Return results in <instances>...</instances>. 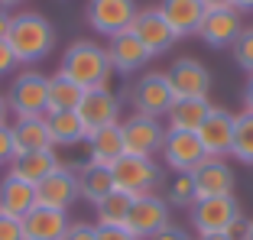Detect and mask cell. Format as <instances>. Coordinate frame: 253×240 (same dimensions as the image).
<instances>
[{
	"label": "cell",
	"mask_w": 253,
	"mask_h": 240,
	"mask_svg": "<svg viewBox=\"0 0 253 240\" xmlns=\"http://www.w3.org/2000/svg\"><path fill=\"white\" fill-rule=\"evenodd\" d=\"M59 72L65 78H72L78 88L91 91V88H107L111 84V59H107V49L94 39H75L72 45L62 55Z\"/></svg>",
	"instance_id": "obj_1"
},
{
	"label": "cell",
	"mask_w": 253,
	"mask_h": 240,
	"mask_svg": "<svg viewBox=\"0 0 253 240\" xmlns=\"http://www.w3.org/2000/svg\"><path fill=\"white\" fill-rule=\"evenodd\" d=\"M7 42L13 49L16 62H39L52 52L55 45V26L45 20L36 10H23V13H13V23H10Z\"/></svg>",
	"instance_id": "obj_2"
},
{
	"label": "cell",
	"mask_w": 253,
	"mask_h": 240,
	"mask_svg": "<svg viewBox=\"0 0 253 240\" xmlns=\"http://www.w3.org/2000/svg\"><path fill=\"white\" fill-rule=\"evenodd\" d=\"M111 175H114V188H117V192H126L130 198L153 195V192L163 185V169H159L153 159L126 156V153L111 165Z\"/></svg>",
	"instance_id": "obj_3"
},
{
	"label": "cell",
	"mask_w": 253,
	"mask_h": 240,
	"mask_svg": "<svg viewBox=\"0 0 253 240\" xmlns=\"http://www.w3.org/2000/svg\"><path fill=\"white\" fill-rule=\"evenodd\" d=\"M237 221H244L240 204L234 195L221 198H201L192 208V227L198 231V237H211V234H231L237 227Z\"/></svg>",
	"instance_id": "obj_4"
},
{
	"label": "cell",
	"mask_w": 253,
	"mask_h": 240,
	"mask_svg": "<svg viewBox=\"0 0 253 240\" xmlns=\"http://www.w3.org/2000/svg\"><path fill=\"white\" fill-rule=\"evenodd\" d=\"M10 114L16 117H45V101H49V75L42 72H20L7 91Z\"/></svg>",
	"instance_id": "obj_5"
},
{
	"label": "cell",
	"mask_w": 253,
	"mask_h": 240,
	"mask_svg": "<svg viewBox=\"0 0 253 240\" xmlns=\"http://www.w3.org/2000/svg\"><path fill=\"white\" fill-rule=\"evenodd\" d=\"M120 133H124V153L126 156L153 159L156 153H163L166 127H163V120H156V117L133 114V117L120 120Z\"/></svg>",
	"instance_id": "obj_6"
},
{
	"label": "cell",
	"mask_w": 253,
	"mask_h": 240,
	"mask_svg": "<svg viewBox=\"0 0 253 240\" xmlns=\"http://www.w3.org/2000/svg\"><path fill=\"white\" fill-rule=\"evenodd\" d=\"M172 224V208L163 195H140L130 204V214H126V231L133 234L136 240H153L159 231Z\"/></svg>",
	"instance_id": "obj_7"
},
{
	"label": "cell",
	"mask_w": 253,
	"mask_h": 240,
	"mask_svg": "<svg viewBox=\"0 0 253 240\" xmlns=\"http://www.w3.org/2000/svg\"><path fill=\"white\" fill-rule=\"evenodd\" d=\"M88 26L101 36L114 39L120 33H126L136 20V0H88L84 7Z\"/></svg>",
	"instance_id": "obj_8"
},
{
	"label": "cell",
	"mask_w": 253,
	"mask_h": 240,
	"mask_svg": "<svg viewBox=\"0 0 253 240\" xmlns=\"http://www.w3.org/2000/svg\"><path fill=\"white\" fill-rule=\"evenodd\" d=\"M130 101H133L136 114H143V117H156V120L166 117L169 107L175 104L169 75L166 72H146V75H140V81L130 91Z\"/></svg>",
	"instance_id": "obj_9"
},
{
	"label": "cell",
	"mask_w": 253,
	"mask_h": 240,
	"mask_svg": "<svg viewBox=\"0 0 253 240\" xmlns=\"http://www.w3.org/2000/svg\"><path fill=\"white\" fill-rule=\"evenodd\" d=\"M75 114L82 117L84 130H88V136H91V133H97V130L117 127L120 123V98L111 88H91V91H84V98H82V104H78Z\"/></svg>",
	"instance_id": "obj_10"
},
{
	"label": "cell",
	"mask_w": 253,
	"mask_h": 240,
	"mask_svg": "<svg viewBox=\"0 0 253 240\" xmlns=\"http://www.w3.org/2000/svg\"><path fill=\"white\" fill-rule=\"evenodd\" d=\"M163 159L166 165H169L172 172H195L205 159H208V153H205V146H201L198 133H188V130H169L166 127V143H163Z\"/></svg>",
	"instance_id": "obj_11"
},
{
	"label": "cell",
	"mask_w": 253,
	"mask_h": 240,
	"mask_svg": "<svg viewBox=\"0 0 253 240\" xmlns=\"http://www.w3.org/2000/svg\"><path fill=\"white\" fill-rule=\"evenodd\" d=\"M130 33L140 39L143 49H146L153 59H156V55H166L172 45H175V39H179L175 33H172V26L163 20L159 7L136 10V20H133V26H130Z\"/></svg>",
	"instance_id": "obj_12"
},
{
	"label": "cell",
	"mask_w": 253,
	"mask_h": 240,
	"mask_svg": "<svg viewBox=\"0 0 253 240\" xmlns=\"http://www.w3.org/2000/svg\"><path fill=\"white\" fill-rule=\"evenodd\" d=\"M169 84L175 101L179 98H208L211 91V72L198 59H175L169 65Z\"/></svg>",
	"instance_id": "obj_13"
},
{
	"label": "cell",
	"mask_w": 253,
	"mask_h": 240,
	"mask_svg": "<svg viewBox=\"0 0 253 240\" xmlns=\"http://www.w3.org/2000/svg\"><path fill=\"white\" fill-rule=\"evenodd\" d=\"M75 201H78V175L68 165H59L49 179L36 185V204H42V208H55L68 214Z\"/></svg>",
	"instance_id": "obj_14"
},
{
	"label": "cell",
	"mask_w": 253,
	"mask_h": 240,
	"mask_svg": "<svg viewBox=\"0 0 253 240\" xmlns=\"http://www.w3.org/2000/svg\"><path fill=\"white\" fill-rule=\"evenodd\" d=\"M234 117L237 114L224 111V107H214L208 114V120L198 127V140L208 153V159H224L231 156V143H234Z\"/></svg>",
	"instance_id": "obj_15"
},
{
	"label": "cell",
	"mask_w": 253,
	"mask_h": 240,
	"mask_svg": "<svg viewBox=\"0 0 253 240\" xmlns=\"http://www.w3.org/2000/svg\"><path fill=\"white\" fill-rule=\"evenodd\" d=\"M244 33L237 10H217V13H205L198 23V36L205 39V45L211 49H231L237 42V36Z\"/></svg>",
	"instance_id": "obj_16"
},
{
	"label": "cell",
	"mask_w": 253,
	"mask_h": 240,
	"mask_svg": "<svg viewBox=\"0 0 253 240\" xmlns=\"http://www.w3.org/2000/svg\"><path fill=\"white\" fill-rule=\"evenodd\" d=\"M68 214L55 208H42L36 204L33 211L23 214V240H62L68 231Z\"/></svg>",
	"instance_id": "obj_17"
},
{
	"label": "cell",
	"mask_w": 253,
	"mask_h": 240,
	"mask_svg": "<svg viewBox=\"0 0 253 240\" xmlns=\"http://www.w3.org/2000/svg\"><path fill=\"white\" fill-rule=\"evenodd\" d=\"M195 192L201 198H221V195H234V172L224 159H205L192 172Z\"/></svg>",
	"instance_id": "obj_18"
},
{
	"label": "cell",
	"mask_w": 253,
	"mask_h": 240,
	"mask_svg": "<svg viewBox=\"0 0 253 240\" xmlns=\"http://www.w3.org/2000/svg\"><path fill=\"white\" fill-rule=\"evenodd\" d=\"M104 49H107V59H111V68L120 72V75H133V72H140V68L153 59V55L143 49V42L130 30L120 33V36H114Z\"/></svg>",
	"instance_id": "obj_19"
},
{
	"label": "cell",
	"mask_w": 253,
	"mask_h": 240,
	"mask_svg": "<svg viewBox=\"0 0 253 240\" xmlns=\"http://www.w3.org/2000/svg\"><path fill=\"white\" fill-rule=\"evenodd\" d=\"M62 165V159L55 156V150H39V153H16L13 162H10V175L30 182V185H39L42 179L55 172Z\"/></svg>",
	"instance_id": "obj_20"
},
{
	"label": "cell",
	"mask_w": 253,
	"mask_h": 240,
	"mask_svg": "<svg viewBox=\"0 0 253 240\" xmlns=\"http://www.w3.org/2000/svg\"><path fill=\"white\" fill-rule=\"evenodd\" d=\"M159 13H163V20L172 26V33L182 39V36L198 33L205 7H201V0H159Z\"/></svg>",
	"instance_id": "obj_21"
},
{
	"label": "cell",
	"mask_w": 253,
	"mask_h": 240,
	"mask_svg": "<svg viewBox=\"0 0 253 240\" xmlns=\"http://www.w3.org/2000/svg\"><path fill=\"white\" fill-rule=\"evenodd\" d=\"M33 208H36V185H30V182H23V179L7 172L0 179V211L23 221V214Z\"/></svg>",
	"instance_id": "obj_22"
},
{
	"label": "cell",
	"mask_w": 253,
	"mask_h": 240,
	"mask_svg": "<svg viewBox=\"0 0 253 240\" xmlns=\"http://www.w3.org/2000/svg\"><path fill=\"white\" fill-rule=\"evenodd\" d=\"M10 127H13L16 153L55 150V143H52V133H49V123H45V117H16Z\"/></svg>",
	"instance_id": "obj_23"
},
{
	"label": "cell",
	"mask_w": 253,
	"mask_h": 240,
	"mask_svg": "<svg viewBox=\"0 0 253 240\" xmlns=\"http://www.w3.org/2000/svg\"><path fill=\"white\" fill-rule=\"evenodd\" d=\"M214 111V104H208V98H179L169 107L166 120H169V130H188V133H198V127L208 120V114Z\"/></svg>",
	"instance_id": "obj_24"
},
{
	"label": "cell",
	"mask_w": 253,
	"mask_h": 240,
	"mask_svg": "<svg viewBox=\"0 0 253 240\" xmlns=\"http://www.w3.org/2000/svg\"><path fill=\"white\" fill-rule=\"evenodd\" d=\"M84 143H88V162L91 165H104V169H111V165L124 156V133H120V123L117 127H104V130H97V133H91Z\"/></svg>",
	"instance_id": "obj_25"
},
{
	"label": "cell",
	"mask_w": 253,
	"mask_h": 240,
	"mask_svg": "<svg viewBox=\"0 0 253 240\" xmlns=\"http://www.w3.org/2000/svg\"><path fill=\"white\" fill-rule=\"evenodd\" d=\"M75 175H78V198H84V201H91V204L104 201V198L114 192V175H111V169H104V165L84 162Z\"/></svg>",
	"instance_id": "obj_26"
},
{
	"label": "cell",
	"mask_w": 253,
	"mask_h": 240,
	"mask_svg": "<svg viewBox=\"0 0 253 240\" xmlns=\"http://www.w3.org/2000/svg\"><path fill=\"white\" fill-rule=\"evenodd\" d=\"M84 98V88L65 78L62 72L49 75V101H45V114H59V111H78Z\"/></svg>",
	"instance_id": "obj_27"
},
{
	"label": "cell",
	"mask_w": 253,
	"mask_h": 240,
	"mask_svg": "<svg viewBox=\"0 0 253 240\" xmlns=\"http://www.w3.org/2000/svg\"><path fill=\"white\" fill-rule=\"evenodd\" d=\"M45 123H49V133H52L55 146H75V143L88 140V130H84L82 117L75 111H59V114H45Z\"/></svg>",
	"instance_id": "obj_28"
},
{
	"label": "cell",
	"mask_w": 253,
	"mask_h": 240,
	"mask_svg": "<svg viewBox=\"0 0 253 240\" xmlns=\"http://www.w3.org/2000/svg\"><path fill=\"white\" fill-rule=\"evenodd\" d=\"M130 204H133V198L126 195V192H117V188H114L104 201L94 204V211H97V227H126Z\"/></svg>",
	"instance_id": "obj_29"
},
{
	"label": "cell",
	"mask_w": 253,
	"mask_h": 240,
	"mask_svg": "<svg viewBox=\"0 0 253 240\" xmlns=\"http://www.w3.org/2000/svg\"><path fill=\"white\" fill-rule=\"evenodd\" d=\"M231 156L240 162L253 165V114L244 111L234 117V143H231Z\"/></svg>",
	"instance_id": "obj_30"
},
{
	"label": "cell",
	"mask_w": 253,
	"mask_h": 240,
	"mask_svg": "<svg viewBox=\"0 0 253 240\" xmlns=\"http://www.w3.org/2000/svg\"><path fill=\"white\" fill-rule=\"evenodd\" d=\"M166 201H169V208H195V201H198V192H195L192 172H179V175H175V182H169Z\"/></svg>",
	"instance_id": "obj_31"
},
{
	"label": "cell",
	"mask_w": 253,
	"mask_h": 240,
	"mask_svg": "<svg viewBox=\"0 0 253 240\" xmlns=\"http://www.w3.org/2000/svg\"><path fill=\"white\" fill-rule=\"evenodd\" d=\"M231 52H234V62L244 68L247 75H253V26H244L237 42L231 45Z\"/></svg>",
	"instance_id": "obj_32"
},
{
	"label": "cell",
	"mask_w": 253,
	"mask_h": 240,
	"mask_svg": "<svg viewBox=\"0 0 253 240\" xmlns=\"http://www.w3.org/2000/svg\"><path fill=\"white\" fill-rule=\"evenodd\" d=\"M16 156V143H13V127H0V165H10Z\"/></svg>",
	"instance_id": "obj_33"
},
{
	"label": "cell",
	"mask_w": 253,
	"mask_h": 240,
	"mask_svg": "<svg viewBox=\"0 0 253 240\" xmlns=\"http://www.w3.org/2000/svg\"><path fill=\"white\" fill-rule=\"evenodd\" d=\"M62 240H97V227L88 221H72Z\"/></svg>",
	"instance_id": "obj_34"
},
{
	"label": "cell",
	"mask_w": 253,
	"mask_h": 240,
	"mask_svg": "<svg viewBox=\"0 0 253 240\" xmlns=\"http://www.w3.org/2000/svg\"><path fill=\"white\" fill-rule=\"evenodd\" d=\"M0 240H23V221L0 211Z\"/></svg>",
	"instance_id": "obj_35"
},
{
	"label": "cell",
	"mask_w": 253,
	"mask_h": 240,
	"mask_svg": "<svg viewBox=\"0 0 253 240\" xmlns=\"http://www.w3.org/2000/svg\"><path fill=\"white\" fill-rule=\"evenodd\" d=\"M20 65L16 62V55H13V49H10V42L7 39H0V78H7V75H13V68Z\"/></svg>",
	"instance_id": "obj_36"
},
{
	"label": "cell",
	"mask_w": 253,
	"mask_h": 240,
	"mask_svg": "<svg viewBox=\"0 0 253 240\" xmlns=\"http://www.w3.org/2000/svg\"><path fill=\"white\" fill-rule=\"evenodd\" d=\"M97 240H136V237L126 227H97Z\"/></svg>",
	"instance_id": "obj_37"
},
{
	"label": "cell",
	"mask_w": 253,
	"mask_h": 240,
	"mask_svg": "<svg viewBox=\"0 0 253 240\" xmlns=\"http://www.w3.org/2000/svg\"><path fill=\"white\" fill-rule=\"evenodd\" d=\"M153 240H195V237L185 231V227H179V224H169L166 231H159Z\"/></svg>",
	"instance_id": "obj_38"
},
{
	"label": "cell",
	"mask_w": 253,
	"mask_h": 240,
	"mask_svg": "<svg viewBox=\"0 0 253 240\" xmlns=\"http://www.w3.org/2000/svg\"><path fill=\"white\" fill-rule=\"evenodd\" d=\"M205 13H217V10H234V0H201Z\"/></svg>",
	"instance_id": "obj_39"
},
{
	"label": "cell",
	"mask_w": 253,
	"mask_h": 240,
	"mask_svg": "<svg viewBox=\"0 0 253 240\" xmlns=\"http://www.w3.org/2000/svg\"><path fill=\"white\" fill-rule=\"evenodd\" d=\"M10 23H13V13L0 7V39H7V33H10Z\"/></svg>",
	"instance_id": "obj_40"
},
{
	"label": "cell",
	"mask_w": 253,
	"mask_h": 240,
	"mask_svg": "<svg viewBox=\"0 0 253 240\" xmlns=\"http://www.w3.org/2000/svg\"><path fill=\"white\" fill-rule=\"evenodd\" d=\"M7 120H10V101L7 94H0V127H7Z\"/></svg>",
	"instance_id": "obj_41"
},
{
	"label": "cell",
	"mask_w": 253,
	"mask_h": 240,
	"mask_svg": "<svg viewBox=\"0 0 253 240\" xmlns=\"http://www.w3.org/2000/svg\"><path fill=\"white\" fill-rule=\"evenodd\" d=\"M244 111L253 114V75H250V81H247V91H244Z\"/></svg>",
	"instance_id": "obj_42"
},
{
	"label": "cell",
	"mask_w": 253,
	"mask_h": 240,
	"mask_svg": "<svg viewBox=\"0 0 253 240\" xmlns=\"http://www.w3.org/2000/svg\"><path fill=\"white\" fill-rule=\"evenodd\" d=\"M234 10H237V13H247V10H253V0H234Z\"/></svg>",
	"instance_id": "obj_43"
},
{
	"label": "cell",
	"mask_w": 253,
	"mask_h": 240,
	"mask_svg": "<svg viewBox=\"0 0 253 240\" xmlns=\"http://www.w3.org/2000/svg\"><path fill=\"white\" fill-rule=\"evenodd\" d=\"M195 240H234L231 234H211V237H195Z\"/></svg>",
	"instance_id": "obj_44"
},
{
	"label": "cell",
	"mask_w": 253,
	"mask_h": 240,
	"mask_svg": "<svg viewBox=\"0 0 253 240\" xmlns=\"http://www.w3.org/2000/svg\"><path fill=\"white\" fill-rule=\"evenodd\" d=\"M244 240H253V218L247 221V227H244Z\"/></svg>",
	"instance_id": "obj_45"
},
{
	"label": "cell",
	"mask_w": 253,
	"mask_h": 240,
	"mask_svg": "<svg viewBox=\"0 0 253 240\" xmlns=\"http://www.w3.org/2000/svg\"><path fill=\"white\" fill-rule=\"evenodd\" d=\"M20 3H23V0H0V7H3V10H10V7H20Z\"/></svg>",
	"instance_id": "obj_46"
}]
</instances>
